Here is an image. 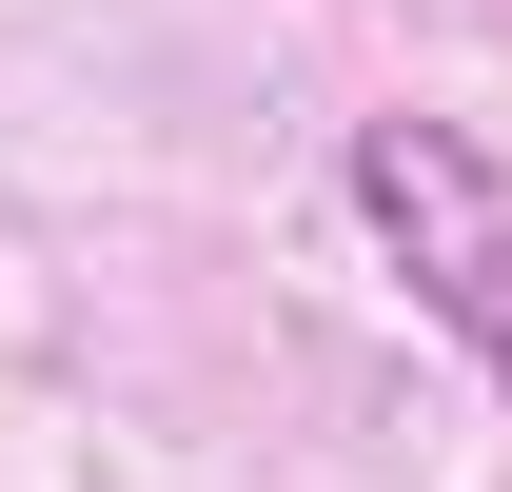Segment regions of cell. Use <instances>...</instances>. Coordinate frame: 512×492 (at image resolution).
<instances>
[{"label":"cell","mask_w":512,"mask_h":492,"mask_svg":"<svg viewBox=\"0 0 512 492\" xmlns=\"http://www.w3.org/2000/svg\"><path fill=\"white\" fill-rule=\"evenodd\" d=\"M355 217L414 276V315L512 394V158L473 119H355Z\"/></svg>","instance_id":"cell-1"}]
</instances>
